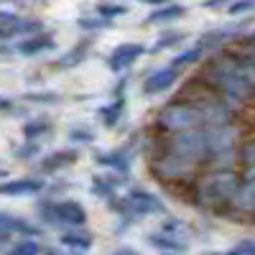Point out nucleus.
<instances>
[{
  "label": "nucleus",
  "mask_w": 255,
  "mask_h": 255,
  "mask_svg": "<svg viewBox=\"0 0 255 255\" xmlns=\"http://www.w3.org/2000/svg\"><path fill=\"white\" fill-rule=\"evenodd\" d=\"M179 230H184V222L181 220H163V232H171V235H176Z\"/></svg>",
  "instance_id": "c756f323"
},
{
  "label": "nucleus",
  "mask_w": 255,
  "mask_h": 255,
  "mask_svg": "<svg viewBox=\"0 0 255 255\" xmlns=\"http://www.w3.org/2000/svg\"><path fill=\"white\" fill-rule=\"evenodd\" d=\"M23 100L31 105H59L61 95H56V92H26Z\"/></svg>",
  "instance_id": "5701e85b"
},
{
  "label": "nucleus",
  "mask_w": 255,
  "mask_h": 255,
  "mask_svg": "<svg viewBox=\"0 0 255 255\" xmlns=\"http://www.w3.org/2000/svg\"><path fill=\"white\" fill-rule=\"evenodd\" d=\"M13 235H26V238H38L41 227H36L33 222L10 215V212H0V243H5Z\"/></svg>",
  "instance_id": "0eeeda50"
},
{
  "label": "nucleus",
  "mask_w": 255,
  "mask_h": 255,
  "mask_svg": "<svg viewBox=\"0 0 255 255\" xmlns=\"http://www.w3.org/2000/svg\"><path fill=\"white\" fill-rule=\"evenodd\" d=\"M238 186H240L238 184V176L232 174V171H225V168L212 171L197 186V202L202 207H217L220 202H227V199L235 197Z\"/></svg>",
  "instance_id": "f03ea898"
},
{
  "label": "nucleus",
  "mask_w": 255,
  "mask_h": 255,
  "mask_svg": "<svg viewBox=\"0 0 255 255\" xmlns=\"http://www.w3.org/2000/svg\"><path fill=\"white\" fill-rule=\"evenodd\" d=\"M92 243H95V238L90 235V232L79 230V227H69V230L61 235V245H64V248H69V250H79V253L90 250V248H92Z\"/></svg>",
  "instance_id": "a211bd4d"
},
{
  "label": "nucleus",
  "mask_w": 255,
  "mask_h": 255,
  "mask_svg": "<svg viewBox=\"0 0 255 255\" xmlns=\"http://www.w3.org/2000/svg\"><path fill=\"white\" fill-rule=\"evenodd\" d=\"M145 240L151 248H156L161 253H184L186 250V243L179 240V235H171V232H153Z\"/></svg>",
  "instance_id": "dca6fc26"
},
{
  "label": "nucleus",
  "mask_w": 255,
  "mask_h": 255,
  "mask_svg": "<svg viewBox=\"0 0 255 255\" xmlns=\"http://www.w3.org/2000/svg\"><path fill=\"white\" fill-rule=\"evenodd\" d=\"M151 168H153V174L158 176V179H181V176H186L191 168V163H186L184 158H179L176 153H163V156H158L153 163H151Z\"/></svg>",
  "instance_id": "6e6552de"
},
{
  "label": "nucleus",
  "mask_w": 255,
  "mask_h": 255,
  "mask_svg": "<svg viewBox=\"0 0 255 255\" xmlns=\"http://www.w3.org/2000/svg\"><path fill=\"white\" fill-rule=\"evenodd\" d=\"M197 108L202 113V123L209 125V128H222L230 120V108L222 105L220 100H204V102L197 105Z\"/></svg>",
  "instance_id": "4468645a"
},
{
  "label": "nucleus",
  "mask_w": 255,
  "mask_h": 255,
  "mask_svg": "<svg viewBox=\"0 0 255 255\" xmlns=\"http://www.w3.org/2000/svg\"><path fill=\"white\" fill-rule=\"evenodd\" d=\"M232 204L240 212H253L255 209V174H250L245 179V184L238 186L235 197H232Z\"/></svg>",
  "instance_id": "f3484780"
},
{
  "label": "nucleus",
  "mask_w": 255,
  "mask_h": 255,
  "mask_svg": "<svg viewBox=\"0 0 255 255\" xmlns=\"http://www.w3.org/2000/svg\"><path fill=\"white\" fill-rule=\"evenodd\" d=\"M143 3H163V0H143Z\"/></svg>",
  "instance_id": "c9c22d12"
},
{
  "label": "nucleus",
  "mask_w": 255,
  "mask_h": 255,
  "mask_svg": "<svg viewBox=\"0 0 255 255\" xmlns=\"http://www.w3.org/2000/svg\"><path fill=\"white\" fill-rule=\"evenodd\" d=\"M38 151H41V145H38L36 140H26V145H20V148H15V156H18L20 161H28V158L38 156Z\"/></svg>",
  "instance_id": "a878e982"
},
{
  "label": "nucleus",
  "mask_w": 255,
  "mask_h": 255,
  "mask_svg": "<svg viewBox=\"0 0 255 255\" xmlns=\"http://www.w3.org/2000/svg\"><path fill=\"white\" fill-rule=\"evenodd\" d=\"M184 10L179 8V5H174V8H166V10H158V13H153V15H148L145 18V23H161V20H171V18H179Z\"/></svg>",
  "instance_id": "393cba45"
},
{
  "label": "nucleus",
  "mask_w": 255,
  "mask_h": 255,
  "mask_svg": "<svg viewBox=\"0 0 255 255\" xmlns=\"http://www.w3.org/2000/svg\"><path fill=\"white\" fill-rule=\"evenodd\" d=\"M125 181H128L125 174H95L92 176V184H90V191H92L95 197L108 202V199L115 197V189L123 186Z\"/></svg>",
  "instance_id": "ddd939ff"
},
{
  "label": "nucleus",
  "mask_w": 255,
  "mask_h": 255,
  "mask_svg": "<svg viewBox=\"0 0 255 255\" xmlns=\"http://www.w3.org/2000/svg\"><path fill=\"white\" fill-rule=\"evenodd\" d=\"M69 140L74 143H92L95 140V130L87 125H72L69 128Z\"/></svg>",
  "instance_id": "b1692460"
},
{
  "label": "nucleus",
  "mask_w": 255,
  "mask_h": 255,
  "mask_svg": "<svg viewBox=\"0 0 255 255\" xmlns=\"http://www.w3.org/2000/svg\"><path fill=\"white\" fill-rule=\"evenodd\" d=\"M240 255H255V240H243L240 248H238Z\"/></svg>",
  "instance_id": "2f4dec72"
},
{
  "label": "nucleus",
  "mask_w": 255,
  "mask_h": 255,
  "mask_svg": "<svg viewBox=\"0 0 255 255\" xmlns=\"http://www.w3.org/2000/svg\"><path fill=\"white\" fill-rule=\"evenodd\" d=\"M38 253H41V245L33 238H23L20 243H15L5 255H38Z\"/></svg>",
  "instance_id": "4be33fe9"
},
{
  "label": "nucleus",
  "mask_w": 255,
  "mask_h": 255,
  "mask_svg": "<svg viewBox=\"0 0 255 255\" xmlns=\"http://www.w3.org/2000/svg\"><path fill=\"white\" fill-rule=\"evenodd\" d=\"M36 215L49 227H82L87 222V209L74 199H64V202L41 199L36 204Z\"/></svg>",
  "instance_id": "f257e3e1"
},
{
  "label": "nucleus",
  "mask_w": 255,
  "mask_h": 255,
  "mask_svg": "<svg viewBox=\"0 0 255 255\" xmlns=\"http://www.w3.org/2000/svg\"><path fill=\"white\" fill-rule=\"evenodd\" d=\"M44 191V181L36 176H23V179H10L0 184V197H31Z\"/></svg>",
  "instance_id": "9b49d317"
},
{
  "label": "nucleus",
  "mask_w": 255,
  "mask_h": 255,
  "mask_svg": "<svg viewBox=\"0 0 255 255\" xmlns=\"http://www.w3.org/2000/svg\"><path fill=\"white\" fill-rule=\"evenodd\" d=\"M202 46H197V49H189V51H184V54H179L176 59H174V67H186V64H194L199 56H202Z\"/></svg>",
  "instance_id": "bb28decb"
},
{
  "label": "nucleus",
  "mask_w": 255,
  "mask_h": 255,
  "mask_svg": "<svg viewBox=\"0 0 255 255\" xmlns=\"http://www.w3.org/2000/svg\"><path fill=\"white\" fill-rule=\"evenodd\" d=\"M158 123L163 130L168 133H184V130H197V125H202V113L197 105H186V102H174L166 105L158 115Z\"/></svg>",
  "instance_id": "7ed1b4c3"
},
{
  "label": "nucleus",
  "mask_w": 255,
  "mask_h": 255,
  "mask_svg": "<svg viewBox=\"0 0 255 255\" xmlns=\"http://www.w3.org/2000/svg\"><path fill=\"white\" fill-rule=\"evenodd\" d=\"M115 255H138V253H135V250H130V248H125V250H118Z\"/></svg>",
  "instance_id": "f704fd0d"
},
{
  "label": "nucleus",
  "mask_w": 255,
  "mask_h": 255,
  "mask_svg": "<svg viewBox=\"0 0 255 255\" xmlns=\"http://www.w3.org/2000/svg\"><path fill=\"white\" fill-rule=\"evenodd\" d=\"M46 49H54V38L51 36H33V38L23 41V44H18V51L26 54V56H36V54L46 51Z\"/></svg>",
  "instance_id": "aec40b11"
},
{
  "label": "nucleus",
  "mask_w": 255,
  "mask_h": 255,
  "mask_svg": "<svg viewBox=\"0 0 255 255\" xmlns=\"http://www.w3.org/2000/svg\"><path fill=\"white\" fill-rule=\"evenodd\" d=\"M51 130V120L49 118H33L23 125V138L26 140H38L41 135H46Z\"/></svg>",
  "instance_id": "412c9836"
},
{
  "label": "nucleus",
  "mask_w": 255,
  "mask_h": 255,
  "mask_svg": "<svg viewBox=\"0 0 255 255\" xmlns=\"http://www.w3.org/2000/svg\"><path fill=\"white\" fill-rule=\"evenodd\" d=\"M125 199H128L130 215H133L135 220L153 217V215H166V204L161 202V197L151 194V191H145V189H130Z\"/></svg>",
  "instance_id": "423d86ee"
},
{
  "label": "nucleus",
  "mask_w": 255,
  "mask_h": 255,
  "mask_svg": "<svg viewBox=\"0 0 255 255\" xmlns=\"http://www.w3.org/2000/svg\"><path fill=\"white\" fill-rule=\"evenodd\" d=\"M100 10H105V15H120L123 13V8H118V5H102Z\"/></svg>",
  "instance_id": "72a5a7b5"
},
{
  "label": "nucleus",
  "mask_w": 255,
  "mask_h": 255,
  "mask_svg": "<svg viewBox=\"0 0 255 255\" xmlns=\"http://www.w3.org/2000/svg\"><path fill=\"white\" fill-rule=\"evenodd\" d=\"M209 255H220V253H209Z\"/></svg>",
  "instance_id": "4c0bfd02"
},
{
  "label": "nucleus",
  "mask_w": 255,
  "mask_h": 255,
  "mask_svg": "<svg viewBox=\"0 0 255 255\" xmlns=\"http://www.w3.org/2000/svg\"><path fill=\"white\" fill-rule=\"evenodd\" d=\"M240 74H243V79L248 82V87L255 92V61H245V64H240Z\"/></svg>",
  "instance_id": "cd10ccee"
},
{
  "label": "nucleus",
  "mask_w": 255,
  "mask_h": 255,
  "mask_svg": "<svg viewBox=\"0 0 255 255\" xmlns=\"http://www.w3.org/2000/svg\"><path fill=\"white\" fill-rule=\"evenodd\" d=\"M77 161H79V153L74 151V148H61V151H54V153L41 158L38 168L44 174H56V171H61V168H67V166H72Z\"/></svg>",
  "instance_id": "2eb2a0df"
},
{
  "label": "nucleus",
  "mask_w": 255,
  "mask_h": 255,
  "mask_svg": "<svg viewBox=\"0 0 255 255\" xmlns=\"http://www.w3.org/2000/svg\"><path fill=\"white\" fill-rule=\"evenodd\" d=\"M95 163L97 166H105L115 174H128L133 166V151L128 148H115V151H100L95 153Z\"/></svg>",
  "instance_id": "9d476101"
},
{
  "label": "nucleus",
  "mask_w": 255,
  "mask_h": 255,
  "mask_svg": "<svg viewBox=\"0 0 255 255\" xmlns=\"http://www.w3.org/2000/svg\"><path fill=\"white\" fill-rule=\"evenodd\" d=\"M181 38H184V36H181V33H176V31H174V33H168V36L158 38V44L153 46V51H161V49H168V46H176Z\"/></svg>",
  "instance_id": "c85d7f7f"
},
{
  "label": "nucleus",
  "mask_w": 255,
  "mask_h": 255,
  "mask_svg": "<svg viewBox=\"0 0 255 255\" xmlns=\"http://www.w3.org/2000/svg\"><path fill=\"white\" fill-rule=\"evenodd\" d=\"M171 153H176L179 158H184L186 163L197 166L199 161L207 158V135L199 130H184L179 135L171 138Z\"/></svg>",
  "instance_id": "20e7f679"
},
{
  "label": "nucleus",
  "mask_w": 255,
  "mask_h": 255,
  "mask_svg": "<svg viewBox=\"0 0 255 255\" xmlns=\"http://www.w3.org/2000/svg\"><path fill=\"white\" fill-rule=\"evenodd\" d=\"M179 79V67H163V69H158V72H153V74H148L145 79H143V84H140V92L145 95V97H151V95H161V92H166V90H171V84Z\"/></svg>",
  "instance_id": "1a4fd4ad"
},
{
  "label": "nucleus",
  "mask_w": 255,
  "mask_h": 255,
  "mask_svg": "<svg viewBox=\"0 0 255 255\" xmlns=\"http://www.w3.org/2000/svg\"><path fill=\"white\" fill-rule=\"evenodd\" d=\"M125 113V97H115L110 105H102V108H97V118L105 128H115L120 123Z\"/></svg>",
  "instance_id": "6ab92c4d"
},
{
  "label": "nucleus",
  "mask_w": 255,
  "mask_h": 255,
  "mask_svg": "<svg viewBox=\"0 0 255 255\" xmlns=\"http://www.w3.org/2000/svg\"><path fill=\"white\" fill-rule=\"evenodd\" d=\"M243 158H245V163H248V166H253V168H255V140H253L250 145H245Z\"/></svg>",
  "instance_id": "7c9ffc66"
},
{
  "label": "nucleus",
  "mask_w": 255,
  "mask_h": 255,
  "mask_svg": "<svg viewBox=\"0 0 255 255\" xmlns=\"http://www.w3.org/2000/svg\"><path fill=\"white\" fill-rule=\"evenodd\" d=\"M143 54H145V49H143L140 44H123V46H118V49L110 54L108 67H110V72L120 74V72H125V69L130 67L138 56H143Z\"/></svg>",
  "instance_id": "f8f14e48"
},
{
  "label": "nucleus",
  "mask_w": 255,
  "mask_h": 255,
  "mask_svg": "<svg viewBox=\"0 0 255 255\" xmlns=\"http://www.w3.org/2000/svg\"><path fill=\"white\" fill-rule=\"evenodd\" d=\"M207 135V158L215 161V166H227L235 153V133L227 125L222 128H209Z\"/></svg>",
  "instance_id": "39448f33"
},
{
  "label": "nucleus",
  "mask_w": 255,
  "mask_h": 255,
  "mask_svg": "<svg viewBox=\"0 0 255 255\" xmlns=\"http://www.w3.org/2000/svg\"><path fill=\"white\" fill-rule=\"evenodd\" d=\"M13 110H15V105H13L8 97L0 95V113H13Z\"/></svg>",
  "instance_id": "473e14b6"
},
{
  "label": "nucleus",
  "mask_w": 255,
  "mask_h": 255,
  "mask_svg": "<svg viewBox=\"0 0 255 255\" xmlns=\"http://www.w3.org/2000/svg\"><path fill=\"white\" fill-rule=\"evenodd\" d=\"M163 255H179V253H163Z\"/></svg>",
  "instance_id": "e433bc0d"
}]
</instances>
